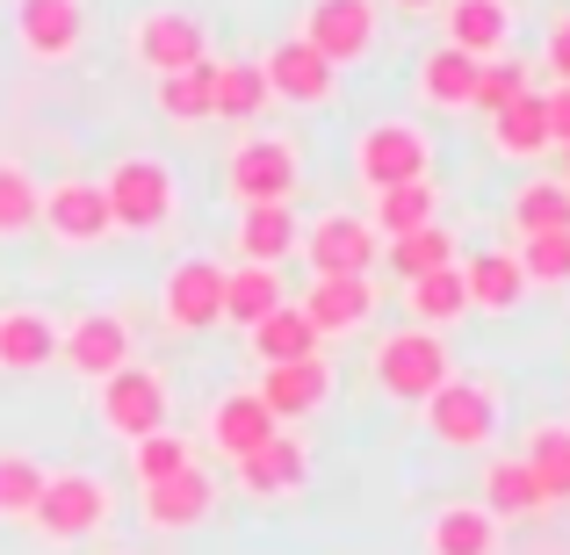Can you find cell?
Instances as JSON below:
<instances>
[{
	"instance_id": "6da1fadb",
	"label": "cell",
	"mask_w": 570,
	"mask_h": 555,
	"mask_svg": "<svg viewBox=\"0 0 570 555\" xmlns=\"http://www.w3.org/2000/svg\"><path fill=\"white\" fill-rule=\"evenodd\" d=\"M109 519H116V498L95 469H43V490H37L22 527L37 534L43 548H80L87 534H101Z\"/></svg>"
},
{
	"instance_id": "7a4b0ae2",
	"label": "cell",
	"mask_w": 570,
	"mask_h": 555,
	"mask_svg": "<svg viewBox=\"0 0 570 555\" xmlns=\"http://www.w3.org/2000/svg\"><path fill=\"white\" fill-rule=\"evenodd\" d=\"M499 412H505V397H499L491 375H448V383L419 404L426 433L441 447H455V455H484V447L499 440Z\"/></svg>"
},
{
	"instance_id": "3957f363",
	"label": "cell",
	"mask_w": 570,
	"mask_h": 555,
	"mask_svg": "<svg viewBox=\"0 0 570 555\" xmlns=\"http://www.w3.org/2000/svg\"><path fill=\"white\" fill-rule=\"evenodd\" d=\"M368 375H376L383 397L397 404H426L433 389L455 375V354H448V333H426V325H404V333H383L368 347Z\"/></svg>"
},
{
	"instance_id": "277c9868",
	"label": "cell",
	"mask_w": 570,
	"mask_h": 555,
	"mask_svg": "<svg viewBox=\"0 0 570 555\" xmlns=\"http://www.w3.org/2000/svg\"><path fill=\"white\" fill-rule=\"evenodd\" d=\"M224 188H232L238 209L296 202V188H304V152H296V138H282V130H246V138L232 145V159H224Z\"/></svg>"
},
{
	"instance_id": "5b68a950",
	"label": "cell",
	"mask_w": 570,
	"mask_h": 555,
	"mask_svg": "<svg viewBox=\"0 0 570 555\" xmlns=\"http://www.w3.org/2000/svg\"><path fill=\"white\" fill-rule=\"evenodd\" d=\"M354 181L368 195L397 188V181H433V138L412 116H376L354 130Z\"/></svg>"
},
{
	"instance_id": "8992f818",
	"label": "cell",
	"mask_w": 570,
	"mask_h": 555,
	"mask_svg": "<svg viewBox=\"0 0 570 555\" xmlns=\"http://www.w3.org/2000/svg\"><path fill=\"white\" fill-rule=\"evenodd\" d=\"M101 195H109V224L116 231H138V238L167 231L174 209H181V181H174L167 159H116Z\"/></svg>"
},
{
	"instance_id": "52a82bcc",
	"label": "cell",
	"mask_w": 570,
	"mask_h": 555,
	"mask_svg": "<svg viewBox=\"0 0 570 555\" xmlns=\"http://www.w3.org/2000/svg\"><path fill=\"white\" fill-rule=\"evenodd\" d=\"M95 412H101V426H109L116 440H145V433H159V426H167V412H174L167 368L124 361L116 375H101V383H95Z\"/></svg>"
},
{
	"instance_id": "ba28073f",
	"label": "cell",
	"mask_w": 570,
	"mask_h": 555,
	"mask_svg": "<svg viewBox=\"0 0 570 555\" xmlns=\"http://www.w3.org/2000/svg\"><path fill=\"white\" fill-rule=\"evenodd\" d=\"M376 37H383L376 0H311L304 22H296V43H311V51H318L333 72L362 66V58L376 51Z\"/></svg>"
},
{
	"instance_id": "9c48e42d",
	"label": "cell",
	"mask_w": 570,
	"mask_h": 555,
	"mask_svg": "<svg viewBox=\"0 0 570 555\" xmlns=\"http://www.w3.org/2000/svg\"><path fill=\"white\" fill-rule=\"evenodd\" d=\"M130 58H138L153 80L188 72V66H209V29H203V14H188V8H145L138 22H130Z\"/></svg>"
},
{
	"instance_id": "30bf717a",
	"label": "cell",
	"mask_w": 570,
	"mask_h": 555,
	"mask_svg": "<svg viewBox=\"0 0 570 555\" xmlns=\"http://www.w3.org/2000/svg\"><path fill=\"white\" fill-rule=\"evenodd\" d=\"M37 224L58 238L66 252H87V246H101V238H116V224H109V195H101V181H51L43 188V209H37Z\"/></svg>"
},
{
	"instance_id": "8fae6325",
	"label": "cell",
	"mask_w": 570,
	"mask_h": 555,
	"mask_svg": "<svg viewBox=\"0 0 570 555\" xmlns=\"http://www.w3.org/2000/svg\"><path fill=\"white\" fill-rule=\"evenodd\" d=\"M376 246L383 238L368 231V217H354V209H325V217L304 224V238H296L311 275H368V267H376Z\"/></svg>"
},
{
	"instance_id": "7c38bea8",
	"label": "cell",
	"mask_w": 570,
	"mask_h": 555,
	"mask_svg": "<svg viewBox=\"0 0 570 555\" xmlns=\"http://www.w3.org/2000/svg\"><path fill=\"white\" fill-rule=\"evenodd\" d=\"M14 43L37 66H66L87 43V0H14Z\"/></svg>"
},
{
	"instance_id": "4fadbf2b",
	"label": "cell",
	"mask_w": 570,
	"mask_h": 555,
	"mask_svg": "<svg viewBox=\"0 0 570 555\" xmlns=\"http://www.w3.org/2000/svg\"><path fill=\"white\" fill-rule=\"evenodd\" d=\"M159 310H167L174 333H209V325L224 318V267L209 260V252H188V260H174L167 289H159Z\"/></svg>"
},
{
	"instance_id": "5bb4252c",
	"label": "cell",
	"mask_w": 570,
	"mask_h": 555,
	"mask_svg": "<svg viewBox=\"0 0 570 555\" xmlns=\"http://www.w3.org/2000/svg\"><path fill=\"white\" fill-rule=\"evenodd\" d=\"M296 310L311 318L318 339H347L376 318V275H311V289H304Z\"/></svg>"
},
{
	"instance_id": "9a60e30c",
	"label": "cell",
	"mask_w": 570,
	"mask_h": 555,
	"mask_svg": "<svg viewBox=\"0 0 570 555\" xmlns=\"http://www.w3.org/2000/svg\"><path fill=\"white\" fill-rule=\"evenodd\" d=\"M253 66H261V80H267V101H289V109H318V101H333V87H340V72L296 37H282L275 51L253 58Z\"/></svg>"
},
{
	"instance_id": "2e32d148",
	"label": "cell",
	"mask_w": 570,
	"mask_h": 555,
	"mask_svg": "<svg viewBox=\"0 0 570 555\" xmlns=\"http://www.w3.org/2000/svg\"><path fill=\"white\" fill-rule=\"evenodd\" d=\"M232 469H238V490H246V498H267V505H275V498H296V490L311 484V447L296 440V433L275 426L261 447H253V455H238Z\"/></svg>"
},
{
	"instance_id": "e0dca14e",
	"label": "cell",
	"mask_w": 570,
	"mask_h": 555,
	"mask_svg": "<svg viewBox=\"0 0 570 555\" xmlns=\"http://www.w3.org/2000/svg\"><path fill=\"white\" fill-rule=\"evenodd\" d=\"M58 361L72 375H87V383H101V375H116L130 361V325L116 318V310H80V318L58 333Z\"/></svg>"
},
{
	"instance_id": "ac0fdd59",
	"label": "cell",
	"mask_w": 570,
	"mask_h": 555,
	"mask_svg": "<svg viewBox=\"0 0 570 555\" xmlns=\"http://www.w3.org/2000/svg\"><path fill=\"white\" fill-rule=\"evenodd\" d=\"M441 43L462 58H505L513 51V0H441Z\"/></svg>"
},
{
	"instance_id": "d6986e66",
	"label": "cell",
	"mask_w": 570,
	"mask_h": 555,
	"mask_svg": "<svg viewBox=\"0 0 570 555\" xmlns=\"http://www.w3.org/2000/svg\"><path fill=\"white\" fill-rule=\"evenodd\" d=\"M145 527L153 534H188V527H203L209 513H217V476L195 462V469L181 476H167V484H145Z\"/></svg>"
},
{
	"instance_id": "ffe728a7",
	"label": "cell",
	"mask_w": 570,
	"mask_h": 555,
	"mask_svg": "<svg viewBox=\"0 0 570 555\" xmlns=\"http://www.w3.org/2000/svg\"><path fill=\"white\" fill-rule=\"evenodd\" d=\"M253 397L267 404V418L275 426H289V418H311L325 397H333V368H325V354H311V361H282V368H261V389Z\"/></svg>"
},
{
	"instance_id": "44dd1931",
	"label": "cell",
	"mask_w": 570,
	"mask_h": 555,
	"mask_svg": "<svg viewBox=\"0 0 570 555\" xmlns=\"http://www.w3.org/2000/svg\"><path fill=\"white\" fill-rule=\"evenodd\" d=\"M455 275L470 310H484V318H505V310L528 304V275H520L513 252H470V260H455Z\"/></svg>"
},
{
	"instance_id": "7402d4cb",
	"label": "cell",
	"mask_w": 570,
	"mask_h": 555,
	"mask_svg": "<svg viewBox=\"0 0 570 555\" xmlns=\"http://www.w3.org/2000/svg\"><path fill=\"white\" fill-rule=\"evenodd\" d=\"M275 433V418H267V404L253 397V389H232V397H217L203 412V440L217 447L224 462H238V455H253V447Z\"/></svg>"
},
{
	"instance_id": "603a6c76",
	"label": "cell",
	"mask_w": 570,
	"mask_h": 555,
	"mask_svg": "<svg viewBox=\"0 0 570 555\" xmlns=\"http://www.w3.org/2000/svg\"><path fill=\"white\" fill-rule=\"evenodd\" d=\"M58 361V318L37 304H14L0 310V368L8 375H37Z\"/></svg>"
},
{
	"instance_id": "cb8c5ba5",
	"label": "cell",
	"mask_w": 570,
	"mask_h": 555,
	"mask_svg": "<svg viewBox=\"0 0 570 555\" xmlns=\"http://www.w3.org/2000/svg\"><path fill=\"white\" fill-rule=\"evenodd\" d=\"M296 238H304L296 202H253V209H238V260H246V267H282L296 252Z\"/></svg>"
},
{
	"instance_id": "d4e9b609",
	"label": "cell",
	"mask_w": 570,
	"mask_h": 555,
	"mask_svg": "<svg viewBox=\"0 0 570 555\" xmlns=\"http://www.w3.org/2000/svg\"><path fill=\"white\" fill-rule=\"evenodd\" d=\"M412 87H419L426 109L455 116V109H470V101H476V58H462L455 43H433V51L412 66Z\"/></svg>"
},
{
	"instance_id": "484cf974",
	"label": "cell",
	"mask_w": 570,
	"mask_h": 555,
	"mask_svg": "<svg viewBox=\"0 0 570 555\" xmlns=\"http://www.w3.org/2000/svg\"><path fill=\"white\" fill-rule=\"evenodd\" d=\"M246 347L261 368H282V361H311V354H325V339L311 333V318L296 304H275L261 325H246Z\"/></svg>"
},
{
	"instance_id": "4316f807",
	"label": "cell",
	"mask_w": 570,
	"mask_h": 555,
	"mask_svg": "<svg viewBox=\"0 0 570 555\" xmlns=\"http://www.w3.org/2000/svg\"><path fill=\"white\" fill-rule=\"evenodd\" d=\"M426 224H441V188L433 181L376 188V202H368V231L376 238H412V231H426Z\"/></svg>"
},
{
	"instance_id": "83f0119b",
	"label": "cell",
	"mask_w": 570,
	"mask_h": 555,
	"mask_svg": "<svg viewBox=\"0 0 570 555\" xmlns=\"http://www.w3.org/2000/svg\"><path fill=\"white\" fill-rule=\"evenodd\" d=\"M267 109V80L253 58H209V116L217 123H253Z\"/></svg>"
},
{
	"instance_id": "f1b7e54d",
	"label": "cell",
	"mask_w": 570,
	"mask_h": 555,
	"mask_svg": "<svg viewBox=\"0 0 570 555\" xmlns=\"http://www.w3.org/2000/svg\"><path fill=\"white\" fill-rule=\"evenodd\" d=\"M426 555H499V519L484 505H441L426 519Z\"/></svg>"
},
{
	"instance_id": "f546056e",
	"label": "cell",
	"mask_w": 570,
	"mask_h": 555,
	"mask_svg": "<svg viewBox=\"0 0 570 555\" xmlns=\"http://www.w3.org/2000/svg\"><path fill=\"white\" fill-rule=\"evenodd\" d=\"M491 145H499L505 159H549L557 145H549V109H542V95H513L499 116H491Z\"/></svg>"
},
{
	"instance_id": "4dcf8cb0",
	"label": "cell",
	"mask_w": 570,
	"mask_h": 555,
	"mask_svg": "<svg viewBox=\"0 0 570 555\" xmlns=\"http://www.w3.org/2000/svg\"><path fill=\"white\" fill-rule=\"evenodd\" d=\"M528 476L542 490V505H570V418H542L528 433Z\"/></svg>"
},
{
	"instance_id": "1f68e13d",
	"label": "cell",
	"mask_w": 570,
	"mask_h": 555,
	"mask_svg": "<svg viewBox=\"0 0 570 555\" xmlns=\"http://www.w3.org/2000/svg\"><path fill=\"white\" fill-rule=\"evenodd\" d=\"M484 513H491V519H505V527H513V519H542V513H549L520 455H513V462H505V455H491V462H484Z\"/></svg>"
},
{
	"instance_id": "d6a6232c",
	"label": "cell",
	"mask_w": 570,
	"mask_h": 555,
	"mask_svg": "<svg viewBox=\"0 0 570 555\" xmlns=\"http://www.w3.org/2000/svg\"><path fill=\"white\" fill-rule=\"evenodd\" d=\"M404 310H412V325H426V333H441V325H462V318H470L462 275H455V267H433V275L404 281Z\"/></svg>"
},
{
	"instance_id": "836d02e7",
	"label": "cell",
	"mask_w": 570,
	"mask_h": 555,
	"mask_svg": "<svg viewBox=\"0 0 570 555\" xmlns=\"http://www.w3.org/2000/svg\"><path fill=\"white\" fill-rule=\"evenodd\" d=\"M282 304V267H224V325H261Z\"/></svg>"
},
{
	"instance_id": "e575fe53",
	"label": "cell",
	"mask_w": 570,
	"mask_h": 555,
	"mask_svg": "<svg viewBox=\"0 0 570 555\" xmlns=\"http://www.w3.org/2000/svg\"><path fill=\"white\" fill-rule=\"evenodd\" d=\"M505 217H513L520 238H534V231H570V188L557 181V174H542V181H528V188L513 195V209H505Z\"/></svg>"
},
{
	"instance_id": "d590c367",
	"label": "cell",
	"mask_w": 570,
	"mask_h": 555,
	"mask_svg": "<svg viewBox=\"0 0 570 555\" xmlns=\"http://www.w3.org/2000/svg\"><path fill=\"white\" fill-rule=\"evenodd\" d=\"M181 469H195V440L188 433L159 426V433H145V440H130V476H138V490L167 484V476H181Z\"/></svg>"
},
{
	"instance_id": "8d00e7d4",
	"label": "cell",
	"mask_w": 570,
	"mask_h": 555,
	"mask_svg": "<svg viewBox=\"0 0 570 555\" xmlns=\"http://www.w3.org/2000/svg\"><path fill=\"white\" fill-rule=\"evenodd\" d=\"M455 260H462V246H455L448 224H426V231H412V238H390V267H397V281H419V275L455 267Z\"/></svg>"
},
{
	"instance_id": "74e56055",
	"label": "cell",
	"mask_w": 570,
	"mask_h": 555,
	"mask_svg": "<svg viewBox=\"0 0 570 555\" xmlns=\"http://www.w3.org/2000/svg\"><path fill=\"white\" fill-rule=\"evenodd\" d=\"M159 87V116L167 123H181V130H195V123H209V66H188V72H167V80H153Z\"/></svg>"
},
{
	"instance_id": "f35d334b",
	"label": "cell",
	"mask_w": 570,
	"mask_h": 555,
	"mask_svg": "<svg viewBox=\"0 0 570 555\" xmlns=\"http://www.w3.org/2000/svg\"><path fill=\"white\" fill-rule=\"evenodd\" d=\"M520 275H528V289H570V231H534L520 238Z\"/></svg>"
},
{
	"instance_id": "ab89813d",
	"label": "cell",
	"mask_w": 570,
	"mask_h": 555,
	"mask_svg": "<svg viewBox=\"0 0 570 555\" xmlns=\"http://www.w3.org/2000/svg\"><path fill=\"white\" fill-rule=\"evenodd\" d=\"M37 490H43V462L22 455V447H0V519L22 527L29 505H37Z\"/></svg>"
},
{
	"instance_id": "60d3db41",
	"label": "cell",
	"mask_w": 570,
	"mask_h": 555,
	"mask_svg": "<svg viewBox=\"0 0 570 555\" xmlns=\"http://www.w3.org/2000/svg\"><path fill=\"white\" fill-rule=\"evenodd\" d=\"M37 209H43V188L29 181V167L0 159V238H22V231H37Z\"/></svg>"
},
{
	"instance_id": "b9f144b4",
	"label": "cell",
	"mask_w": 570,
	"mask_h": 555,
	"mask_svg": "<svg viewBox=\"0 0 570 555\" xmlns=\"http://www.w3.org/2000/svg\"><path fill=\"white\" fill-rule=\"evenodd\" d=\"M528 87H534V72L520 66L513 51H505V58H484V66H476V101H470V109L499 116L505 101H513V95H528Z\"/></svg>"
},
{
	"instance_id": "7bdbcfd3",
	"label": "cell",
	"mask_w": 570,
	"mask_h": 555,
	"mask_svg": "<svg viewBox=\"0 0 570 555\" xmlns=\"http://www.w3.org/2000/svg\"><path fill=\"white\" fill-rule=\"evenodd\" d=\"M542 66H549V80H557V87H570V14H557V22H549Z\"/></svg>"
},
{
	"instance_id": "ee69618b",
	"label": "cell",
	"mask_w": 570,
	"mask_h": 555,
	"mask_svg": "<svg viewBox=\"0 0 570 555\" xmlns=\"http://www.w3.org/2000/svg\"><path fill=\"white\" fill-rule=\"evenodd\" d=\"M542 109H549V145H570V87H549Z\"/></svg>"
},
{
	"instance_id": "f6af8a7d",
	"label": "cell",
	"mask_w": 570,
	"mask_h": 555,
	"mask_svg": "<svg viewBox=\"0 0 570 555\" xmlns=\"http://www.w3.org/2000/svg\"><path fill=\"white\" fill-rule=\"evenodd\" d=\"M390 8H404V14H426V8H441V0H390Z\"/></svg>"
},
{
	"instance_id": "bcb514c9",
	"label": "cell",
	"mask_w": 570,
	"mask_h": 555,
	"mask_svg": "<svg viewBox=\"0 0 570 555\" xmlns=\"http://www.w3.org/2000/svg\"><path fill=\"white\" fill-rule=\"evenodd\" d=\"M557 152H563V174H557V181H563V188H570V145H557Z\"/></svg>"
}]
</instances>
